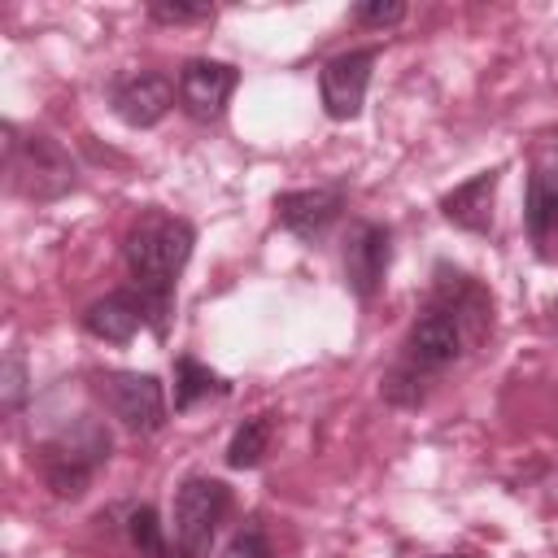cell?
Masks as SVG:
<instances>
[{"label":"cell","mask_w":558,"mask_h":558,"mask_svg":"<svg viewBox=\"0 0 558 558\" xmlns=\"http://www.w3.org/2000/svg\"><path fill=\"white\" fill-rule=\"evenodd\" d=\"M192 244H196L192 222H183V218H174V214H144V218L126 231V240H122V257H126V270H131V279H135V292H140L144 305H148L153 331H166L170 292H174L179 270H183L187 257H192Z\"/></svg>","instance_id":"6da1fadb"},{"label":"cell","mask_w":558,"mask_h":558,"mask_svg":"<svg viewBox=\"0 0 558 558\" xmlns=\"http://www.w3.org/2000/svg\"><path fill=\"white\" fill-rule=\"evenodd\" d=\"M4 131V170H9V187L35 205H48V201H61L74 183H78V170H74V157L65 153V144H57L52 135H17L13 122L0 126Z\"/></svg>","instance_id":"7a4b0ae2"},{"label":"cell","mask_w":558,"mask_h":558,"mask_svg":"<svg viewBox=\"0 0 558 558\" xmlns=\"http://www.w3.org/2000/svg\"><path fill=\"white\" fill-rule=\"evenodd\" d=\"M109 449H113V440L96 418H78L74 427H61L44 445V458H39L48 488L57 497H83L92 475L109 462Z\"/></svg>","instance_id":"3957f363"},{"label":"cell","mask_w":558,"mask_h":558,"mask_svg":"<svg viewBox=\"0 0 558 558\" xmlns=\"http://www.w3.org/2000/svg\"><path fill=\"white\" fill-rule=\"evenodd\" d=\"M227 506H231L227 484H222V480H209V475H192V480L174 493V514H170V523H174V545H179L183 558L205 554V545L214 541V532H218Z\"/></svg>","instance_id":"277c9868"},{"label":"cell","mask_w":558,"mask_h":558,"mask_svg":"<svg viewBox=\"0 0 558 558\" xmlns=\"http://www.w3.org/2000/svg\"><path fill=\"white\" fill-rule=\"evenodd\" d=\"M96 392L105 401V410L126 427V432H157L166 423V388L157 375L144 371H109L96 379Z\"/></svg>","instance_id":"5b68a950"},{"label":"cell","mask_w":558,"mask_h":558,"mask_svg":"<svg viewBox=\"0 0 558 558\" xmlns=\"http://www.w3.org/2000/svg\"><path fill=\"white\" fill-rule=\"evenodd\" d=\"M379 52L375 48H349L340 57H331L318 74V92H323V109L336 122H349L362 113L366 87H371V70H375Z\"/></svg>","instance_id":"8992f818"},{"label":"cell","mask_w":558,"mask_h":558,"mask_svg":"<svg viewBox=\"0 0 558 558\" xmlns=\"http://www.w3.org/2000/svg\"><path fill=\"white\" fill-rule=\"evenodd\" d=\"M392 262V231L379 222H353L344 235V283L357 301H371L384 288Z\"/></svg>","instance_id":"52a82bcc"},{"label":"cell","mask_w":558,"mask_h":558,"mask_svg":"<svg viewBox=\"0 0 558 558\" xmlns=\"http://www.w3.org/2000/svg\"><path fill=\"white\" fill-rule=\"evenodd\" d=\"M235 83H240V70L235 65L196 57V61H187L179 70V105L196 122H218L227 113V100H231Z\"/></svg>","instance_id":"ba28073f"},{"label":"cell","mask_w":558,"mask_h":558,"mask_svg":"<svg viewBox=\"0 0 558 558\" xmlns=\"http://www.w3.org/2000/svg\"><path fill=\"white\" fill-rule=\"evenodd\" d=\"M109 105L126 126H157L174 105V83L157 70H140L113 83Z\"/></svg>","instance_id":"9c48e42d"},{"label":"cell","mask_w":558,"mask_h":558,"mask_svg":"<svg viewBox=\"0 0 558 558\" xmlns=\"http://www.w3.org/2000/svg\"><path fill=\"white\" fill-rule=\"evenodd\" d=\"M344 209V192L340 187H296V192H279L275 196V218L283 231L301 235V240H318Z\"/></svg>","instance_id":"30bf717a"},{"label":"cell","mask_w":558,"mask_h":558,"mask_svg":"<svg viewBox=\"0 0 558 558\" xmlns=\"http://www.w3.org/2000/svg\"><path fill=\"white\" fill-rule=\"evenodd\" d=\"M497 179H501V170H480V174H471L466 183H458L453 192L440 196V214H445L453 227H462V231H475V235L493 231Z\"/></svg>","instance_id":"8fae6325"},{"label":"cell","mask_w":558,"mask_h":558,"mask_svg":"<svg viewBox=\"0 0 558 558\" xmlns=\"http://www.w3.org/2000/svg\"><path fill=\"white\" fill-rule=\"evenodd\" d=\"M148 323V305L140 292H109L83 310V327L105 344H126Z\"/></svg>","instance_id":"7c38bea8"},{"label":"cell","mask_w":558,"mask_h":558,"mask_svg":"<svg viewBox=\"0 0 558 558\" xmlns=\"http://www.w3.org/2000/svg\"><path fill=\"white\" fill-rule=\"evenodd\" d=\"M523 218H527L532 244L541 248V257H549L554 253V240H558V170H549V166H536L532 170Z\"/></svg>","instance_id":"4fadbf2b"},{"label":"cell","mask_w":558,"mask_h":558,"mask_svg":"<svg viewBox=\"0 0 558 558\" xmlns=\"http://www.w3.org/2000/svg\"><path fill=\"white\" fill-rule=\"evenodd\" d=\"M270 436H275V414H253V418H244V423L235 427L231 445H227V462H231L235 471L257 466V462L266 458V449H270Z\"/></svg>","instance_id":"5bb4252c"},{"label":"cell","mask_w":558,"mask_h":558,"mask_svg":"<svg viewBox=\"0 0 558 558\" xmlns=\"http://www.w3.org/2000/svg\"><path fill=\"white\" fill-rule=\"evenodd\" d=\"M209 392H227V384L209 366H201L196 357H179L174 362V410H192Z\"/></svg>","instance_id":"9a60e30c"},{"label":"cell","mask_w":558,"mask_h":558,"mask_svg":"<svg viewBox=\"0 0 558 558\" xmlns=\"http://www.w3.org/2000/svg\"><path fill=\"white\" fill-rule=\"evenodd\" d=\"M126 532H131V545H135L144 558H166V554H170V545H166V532H161V519H157V510H153V506H140V510H131V519H126Z\"/></svg>","instance_id":"2e32d148"},{"label":"cell","mask_w":558,"mask_h":558,"mask_svg":"<svg viewBox=\"0 0 558 558\" xmlns=\"http://www.w3.org/2000/svg\"><path fill=\"white\" fill-rule=\"evenodd\" d=\"M218 558H270V541H266L262 523H257V519L240 523V527L231 532V541L218 549Z\"/></svg>","instance_id":"e0dca14e"},{"label":"cell","mask_w":558,"mask_h":558,"mask_svg":"<svg viewBox=\"0 0 558 558\" xmlns=\"http://www.w3.org/2000/svg\"><path fill=\"white\" fill-rule=\"evenodd\" d=\"M148 17L166 22V26H179V22H209L214 9L209 4H187V0H157V4H148Z\"/></svg>","instance_id":"ac0fdd59"},{"label":"cell","mask_w":558,"mask_h":558,"mask_svg":"<svg viewBox=\"0 0 558 558\" xmlns=\"http://www.w3.org/2000/svg\"><path fill=\"white\" fill-rule=\"evenodd\" d=\"M353 17H357L362 26L388 31V26H397V22L405 17V4H401V0H371V4H357V9H353Z\"/></svg>","instance_id":"d6986e66"},{"label":"cell","mask_w":558,"mask_h":558,"mask_svg":"<svg viewBox=\"0 0 558 558\" xmlns=\"http://www.w3.org/2000/svg\"><path fill=\"white\" fill-rule=\"evenodd\" d=\"M22 401H26V362L22 353H9L4 357V410L13 414L22 410Z\"/></svg>","instance_id":"ffe728a7"},{"label":"cell","mask_w":558,"mask_h":558,"mask_svg":"<svg viewBox=\"0 0 558 558\" xmlns=\"http://www.w3.org/2000/svg\"><path fill=\"white\" fill-rule=\"evenodd\" d=\"M440 558H475V554H440Z\"/></svg>","instance_id":"44dd1931"},{"label":"cell","mask_w":558,"mask_h":558,"mask_svg":"<svg viewBox=\"0 0 558 558\" xmlns=\"http://www.w3.org/2000/svg\"><path fill=\"white\" fill-rule=\"evenodd\" d=\"M554 323H558V301H554Z\"/></svg>","instance_id":"7402d4cb"},{"label":"cell","mask_w":558,"mask_h":558,"mask_svg":"<svg viewBox=\"0 0 558 558\" xmlns=\"http://www.w3.org/2000/svg\"><path fill=\"white\" fill-rule=\"evenodd\" d=\"M554 144H558V135H554Z\"/></svg>","instance_id":"603a6c76"}]
</instances>
